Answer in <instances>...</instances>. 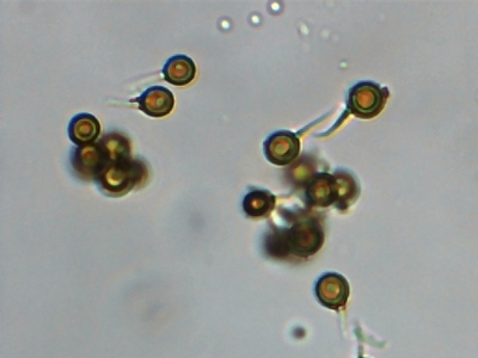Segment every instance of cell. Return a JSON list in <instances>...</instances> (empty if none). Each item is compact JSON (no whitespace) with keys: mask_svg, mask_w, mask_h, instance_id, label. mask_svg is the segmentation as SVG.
I'll return each mask as SVG.
<instances>
[{"mask_svg":"<svg viewBox=\"0 0 478 358\" xmlns=\"http://www.w3.org/2000/svg\"><path fill=\"white\" fill-rule=\"evenodd\" d=\"M143 176V166L127 156L108 163L96 180L103 193L119 197L133 189Z\"/></svg>","mask_w":478,"mask_h":358,"instance_id":"cell-1","label":"cell"},{"mask_svg":"<svg viewBox=\"0 0 478 358\" xmlns=\"http://www.w3.org/2000/svg\"><path fill=\"white\" fill-rule=\"evenodd\" d=\"M386 103V90L372 82H362L349 91L348 109L356 117L372 118L382 111Z\"/></svg>","mask_w":478,"mask_h":358,"instance_id":"cell-2","label":"cell"},{"mask_svg":"<svg viewBox=\"0 0 478 358\" xmlns=\"http://www.w3.org/2000/svg\"><path fill=\"white\" fill-rule=\"evenodd\" d=\"M283 239L296 255L310 256L321 249L324 235L318 222L307 220L293 225Z\"/></svg>","mask_w":478,"mask_h":358,"instance_id":"cell-3","label":"cell"},{"mask_svg":"<svg viewBox=\"0 0 478 358\" xmlns=\"http://www.w3.org/2000/svg\"><path fill=\"white\" fill-rule=\"evenodd\" d=\"M72 166L84 179H97L109 163V155L102 142L76 148L71 156Z\"/></svg>","mask_w":478,"mask_h":358,"instance_id":"cell-4","label":"cell"},{"mask_svg":"<svg viewBox=\"0 0 478 358\" xmlns=\"http://www.w3.org/2000/svg\"><path fill=\"white\" fill-rule=\"evenodd\" d=\"M300 152V141L291 131H282L270 135L265 142V155L273 164L285 166L296 161Z\"/></svg>","mask_w":478,"mask_h":358,"instance_id":"cell-5","label":"cell"},{"mask_svg":"<svg viewBox=\"0 0 478 358\" xmlns=\"http://www.w3.org/2000/svg\"><path fill=\"white\" fill-rule=\"evenodd\" d=\"M317 297L325 307L339 309L348 300L349 287L347 281L341 274L329 273L318 281Z\"/></svg>","mask_w":478,"mask_h":358,"instance_id":"cell-6","label":"cell"},{"mask_svg":"<svg viewBox=\"0 0 478 358\" xmlns=\"http://www.w3.org/2000/svg\"><path fill=\"white\" fill-rule=\"evenodd\" d=\"M131 102L138 103L139 109L148 116L164 117L174 110L175 97L164 86H151Z\"/></svg>","mask_w":478,"mask_h":358,"instance_id":"cell-7","label":"cell"},{"mask_svg":"<svg viewBox=\"0 0 478 358\" xmlns=\"http://www.w3.org/2000/svg\"><path fill=\"white\" fill-rule=\"evenodd\" d=\"M307 203L315 207H328L339 203L338 177L320 173L314 177L307 189Z\"/></svg>","mask_w":478,"mask_h":358,"instance_id":"cell-8","label":"cell"},{"mask_svg":"<svg viewBox=\"0 0 478 358\" xmlns=\"http://www.w3.org/2000/svg\"><path fill=\"white\" fill-rule=\"evenodd\" d=\"M100 134L99 120L92 114H78L72 118L68 126V137L77 146H88L93 144Z\"/></svg>","mask_w":478,"mask_h":358,"instance_id":"cell-9","label":"cell"},{"mask_svg":"<svg viewBox=\"0 0 478 358\" xmlns=\"http://www.w3.org/2000/svg\"><path fill=\"white\" fill-rule=\"evenodd\" d=\"M163 76L166 82L175 86L190 84L195 79L196 66L186 55H175L170 58L163 68Z\"/></svg>","mask_w":478,"mask_h":358,"instance_id":"cell-10","label":"cell"},{"mask_svg":"<svg viewBox=\"0 0 478 358\" xmlns=\"http://www.w3.org/2000/svg\"><path fill=\"white\" fill-rule=\"evenodd\" d=\"M275 196L268 190H252L244 197L243 210L249 217H265L275 210Z\"/></svg>","mask_w":478,"mask_h":358,"instance_id":"cell-11","label":"cell"}]
</instances>
